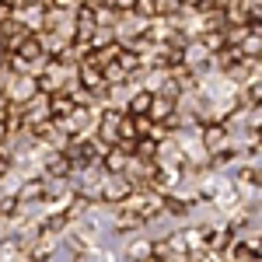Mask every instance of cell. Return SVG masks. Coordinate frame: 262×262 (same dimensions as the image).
<instances>
[{"label": "cell", "mask_w": 262, "mask_h": 262, "mask_svg": "<svg viewBox=\"0 0 262 262\" xmlns=\"http://www.w3.org/2000/svg\"><path fill=\"white\" fill-rule=\"evenodd\" d=\"M150 101H154V91H129L126 112H129V116H147V112H150Z\"/></svg>", "instance_id": "cell-1"}, {"label": "cell", "mask_w": 262, "mask_h": 262, "mask_svg": "<svg viewBox=\"0 0 262 262\" xmlns=\"http://www.w3.org/2000/svg\"><path fill=\"white\" fill-rule=\"evenodd\" d=\"M206 143H210V147L224 143V129H221V126H217V129H206Z\"/></svg>", "instance_id": "cell-2"}, {"label": "cell", "mask_w": 262, "mask_h": 262, "mask_svg": "<svg viewBox=\"0 0 262 262\" xmlns=\"http://www.w3.org/2000/svg\"><path fill=\"white\" fill-rule=\"evenodd\" d=\"M0 63H7V49L4 46H0Z\"/></svg>", "instance_id": "cell-3"}, {"label": "cell", "mask_w": 262, "mask_h": 262, "mask_svg": "<svg viewBox=\"0 0 262 262\" xmlns=\"http://www.w3.org/2000/svg\"><path fill=\"white\" fill-rule=\"evenodd\" d=\"M259 140H262V129H259Z\"/></svg>", "instance_id": "cell-4"}]
</instances>
